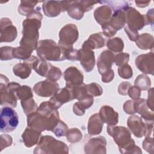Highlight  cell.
<instances>
[{"instance_id":"obj_50","label":"cell","mask_w":154,"mask_h":154,"mask_svg":"<svg viewBox=\"0 0 154 154\" xmlns=\"http://www.w3.org/2000/svg\"><path fill=\"white\" fill-rule=\"evenodd\" d=\"M124 30L126 32V33L127 34L129 39L132 42H135L136 40L137 39L138 37L139 36L138 32L137 30L132 29V28L128 27L127 25L125 27Z\"/></svg>"},{"instance_id":"obj_3","label":"cell","mask_w":154,"mask_h":154,"mask_svg":"<svg viewBox=\"0 0 154 154\" xmlns=\"http://www.w3.org/2000/svg\"><path fill=\"white\" fill-rule=\"evenodd\" d=\"M69 152L67 145L52 136H42L34 149V154H67Z\"/></svg>"},{"instance_id":"obj_21","label":"cell","mask_w":154,"mask_h":154,"mask_svg":"<svg viewBox=\"0 0 154 154\" xmlns=\"http://www.w3.org/2000/svg\"><path fill=\"white\" fill-rule=\"evenodd\" d=\"M42 136L41 132L28 126L25 129L21 137L24 145L27 147H31L37 144Z\"/></svg>"},{"instance_id":"obj_38","label":"cell","mask_w":154,"mask_h":154,"mask_svg":"<svg viewBox=\"0 0 154 154\" xmlns=\"http://www.w3.org/2000/svg\"><path fill=\"white\" fill-rule=\"evenodd\" d=\"M68 129L69 128L67 125L64 122L60 120L52 129V132H54L57 137H61L66 136V132H67Z\"/></svg>"},{"instance_id":"obj_35","label":"cell","mask_w":154,"mask_h":154,"mask_svg":"<svg viewBox=\"0 0 154 154\" xmlns=\"http://www.w3.org/2000/svg\"><path fill=\"white\" fill-rule=\"evenodd\" d=\"M23 112L26 115L35 112L38 109V105L32 97L20 101Z\"/></svg>"},{"instance_id":"obj_51","label":"cell","mask_w":154,"mask_h":154,"mask_svg":"<svg viewBox=\"0 0 154 154\" xmlns=\"http://www.w3.org/2000/svg\"><path fill=\"white\" fill-rule=\"evenodd\" d=\"M131 86V84L128 81L122 82L118 87V92L120 94L123 96H126L128 94V91L129 88Z\"/></svg>"},{"instance_id":"obj_52","label":"cell","mask_w":154,"mask_h":154,"mask_svg":"<svg viewBox=\"0 0 154 154\" xmlns=\"http://www.w3.org/2000/svg\"><path fill=\"white\" fill-rule=\"evenodd\" d=\"M80 3L84 12H87L92 9L94 4H97V2L94 1H80Z\"/></svg>"},{"instance_id":"obj_40","label":"cell","mask_w":154,"mask_h":154,"mask_svg":"<svg viewBox=\"0 0 154 154\" xmlns=\"http://www.w3.org/2000/svg\"><path fill=\"white\" fill-rule=\"evenodd\" d=\"M61 76L62 72L61 69L57 67L52 65L46 75V78L50 80L57 81L61 78Z\"/></svg>"},{"instance_id":"obj_26","label":"cell","mask_w":154,"mask_h":154,"mask_svg":"<svg viewBox=\"0 0 154 154\" xmlns=\"http://www.w3.org/2000/svg\"><path fill=\"white\" fill-rule=\"evenodd\" d=\"M108 23L117 31L122 29L126 24V17L123 10L117 9L114 10Z\"/></svg>"},{"instance_id":"obj_30","label":"cell","mask_w":154,"mask_h":154,"mask_svg":"<svg viewBox=\"0 0 154 154\" xmlns=\"http://www.w3.org/2000/svg\"><path fill=\"white\" fill-rule=\"evenodd\" d=\"M39 2L37 1H21L18 7V12L20 14L27 16L32 11L34 7Z\"/></svg>"},{"instance_id":"obj_45","label":"cell","mask_w":154,"mask_h":154,"mask_svg":"<svg viewBox=\"0 0 154 154\" xmlns=\"http://www.w3.org/2000/svg\"><path fill=\"white\" fill-rule=\"evenodd\" d=\"M102 28L103 34L107 37H111L114 36L117 31L108 22L102 25Z\"/></svg>"},{"instance_id":"obj_12","label":"cell","mask_w":154,"mask_h":154,"mask_svg":"<svg viewBox=\"0 0 154 154\" xmlns=\"http://www.w3.org/2000/svg\"><path fill=\"white\" fill-rule=\"evenodd\" d=\"M0 42H11L17 35L16 27L13 25L11 20L7 17H3L0 22Z\"/></svg>"},{"instance_id":"obj_36","label":"cell","mask_w":154,"mask_h":154,"mask_svg":"<svg viewBox=\"0 0 154 154\" xmlns=\"http://www.w3.org/2000/svg\"><path fill=\"white\" fill-rule=\"evenodd\" d=\"M67 140L70 143H76L81 141L82 138L81 131L76 128L68 129L66 134Z\"/></svg>"},{"instance_id":"obj_18","label":"cell","mask_w":154,"mask_h":154,"mask_svg":"<svg viewBox=\"0 0 154 154\" xmlns=\"http://www.w3.org/2000/svg\"><path fill=\"white\" fill-rule=\"evenodd\" d=\"M78 51V58L86 72H91L96 64L94 52L90 49L81 48Z\"/></svg>"},{"instance_id":"obj_7","label":"cell","mask_w":154,"mask_h":154,"mask_svg":"<svg viewBox=\"0 0 154 154\" xmlns=\"http://www.w3.org/2000/svg\"><path fill=\"white\" fill-rule=\"evenodd\" d=\"M127 125L129 130L137 138L150 137L153 128V123H145L141 117L134 114L128 118Z\"/></svg>"},{"instance_id":"obj_14","label":"cell","mask_w":154,"mask_h":154,"mask_svg":"<svg viewBox=\"0 0 154 154\" xmlns=\"http://www.w3.org/2000/svg\"><path fill=\"white\" fill-rule=\"evenodd\" d=\"M106 140L102 136H98L90 139L84 146V151L87 154L106 153Z\"/></svg>"},{"instance_id":"obj_17","label":"cell","mask_w":154,"mask_h":154,"mask_svg":"<svg viewBox=\"0 0 154 154\" xmlns=\"http://www.w3.org/2000/svg\"><path fill=\"white\" fill-rule=\"evenodd\" d=\"M75 99L73 91L67 87L59 90L57 94L52 96L49 102L56 108H60L63 104Z\"/></svg>"},{"instance_id":"obj_53","label":"cell","mask_w":154,"mask_h":154,"mask_svg":"<svg viewBox=\"0 0 154 154\" xmlns=\"http://www.w3.org/2000/svg\"><path fill=\"white\" fill-rule=\"evenodd\" d=\"M114 77V71L111 69L107 72L102 75V81L104 83H109L112 81Z\"/></svg>"},{"instance_id":"obj_44","label":"cell","mask_w":154,"mask_h":154,"mask_svg":"<svg viewBox=\"0 0 154 154\" xmlns=\"http://www.w3.org/2000/svg\"><path fill=\"white\" fill-rule=\"evenodd\" d=\"M13 143L12 137L7 134H2L0 137V144H1V151L4 148L10 146Z\"/></svg>"},{"instance_id":"obj_41","label":"cell","mask_w":154,"mask_h":154,"mask_svg":"<svg viewBox=\"0 0 154 154\" xmlns=\"http://www.w3.org/2000/svg\"><path fill=\"white\" fill-rule=\"evenodd\" d=\"M87 91L89 94L93 96H99L103 93V89L101 86L96 82H92L87 85Z\"/></svg>"},{"instance_id":"obj_37","label":"cell","mask_w":154,"mask_h":154,"mask_svg":"<svg viewBox=\"0 0 154 154\" xmlns=\"http://www.w3.org/2000/svg\"><path fill=\"white\" fill-rule=\"evenodd\" d=\"M18 99L20 100L28 99L33 97V94L31 87L28 85H20L16 91Z\"/></svg>"},{"instance_id":"obj_1","label":"cell","mask_w":154,"mask_h":154,"mask_svg":"<svg viewBox=\"0 0 154 154\" xmlns=\"http://www.w3.org/2000/svg\"><path fill=\"white\" fill-rule=\"evenodd\" d=\"M43 16L40 8L37 7L34 9L22 22V37L20 41V46L31 51L36 49L39 38L38 29L42 25Z\"/></svg>"},{"instance_id":"obj_6","label":"cell","mask_w":154,"mask_h":154,"mask_svg":"<svg viewBox=\"0 0 154 154\" xmlns=\"http://www.w3.org/2000/svg\"><path fill=\"white\" fill-rule=\"evenodd\" d=\"M106 131L109 135L113 138L114 142L117 144L120 152L130 144L135 143L134 139L131 138L130 131L124 126L108 125Z\"/></svg>"},{"instance_id":"obj_4","label":"cell","mask_w":154,"mask_h":154,"mask_svg":"<svg viewBox=\"0 0 154 154\" xmlns=\"http://www.w3.org/2000/svg\"><path fill=\"white\" fill-rule=\"evenodd\" d=\"M20 85L16 82H10L5 75L0 76L1 105L15 108L17 105L16 91Z\"/></svg>"},{"instance_id":"obj_43","label":"cell","mask_w":154,"mask_h":154,"mask_svg":"<svg viewBox=\"0 0 154 154\" xmlns=\"http://www.w3.org/2000/svg\"><path fill=\"white\" fill-rule=\"evenodd\" d=\"M14 48L11 46H3L0 49V58L1 60H9L14 58L13 51Z\"/></svg>"},{"instance_id":"obj_29","label":"cell","mask_w":154,"mask_h":154,"mask_svg":"<svg viewBox=\"0 0 154 154\" xmlns=\"http://www.w3.org/2000/svg\"><path fill=\"white\" fill-rule=\"evenodd\" d=\"M32 69L26 63H19L13 66L14 74L21 79H26L31 73Z\"/></svg>"},{"instance_id":"obj_48","label":"cell","mask_w":154,"mask_h":154,"mask_svg":"<svg viewBox=\"0 0 154 154\" xmlns=\"http://www.w3.org/2000/svg\"><path fill=\"white\" fill-rule=\"evenodd\" d=\"M121 153H142V151L141 149L135 145V143L132 144L126 147L124 150H123Z\"/></svg>"},{"instance_id":"obj_24","label":"cell","mask_w":154,"mask_h":154,"mask_svg":"<svg viewBox=\"0 0 154 154\" xmlns=\"http://www.w3.org/2000/svg\"><path fill=\"white\" fill-rule=\"evenodd\" d=\"M102 34L98 32L90 35L88 38L84 42L82 48L93 50L103 47L105 45V39Z\"/></svg>"},{"instance_id":"obj_28","label":"cell","mask_w":154,"mask_h":154,"mask_svg":"<svg viewBox=\"0 0 154 154\" xmlns=\"http://www.w3.org/2000/svg\"><path fill=\"white\" fill-rule=\"evenodd\" d=\"M135 42L137 46L141 49H151L153 47V37L149 33H143L139 35Z\"/></svg>"},{"instance_id":"obj_23","label":"cell","mask_w":154,"mask_h":154,"mask_svg":"<svg viewBox=\"0 0 154 154\" xmlns=\"http://www.w3.org/2000/svg\"><path fill=\"white\" fill-rule=\"evenodd\" d=\"M112 14V8L108 5L105 4L97 7L94 11V19L100 25L108 22L111 18Z\"/></svg>"},{"instance_id":"obj_13","label":"cell","mask_w":154,"mask_h":154,"mask_svg":"<svg viewBox=\"0 0 154 154\" xmlns=\"http://www.w3.org/2000/svg\"><path fill=\"white\" fill-rule=\"evenodd\" d=\"M138 70L144 74L153 75L154 72V55L153 52L138 55L135 61Z\"/></svg>"},{"instance_id":"obj_19","label":"cell","mask_w":154,"mask_h":154,"mask_svg":"<svg viewBox=\"0 0 154 154\" xmlns=\"http://www.w3.org/2000/svg\"><path fill=\"white\" fill-rule=\"evenodd\" d=\"M114 58V54L109 50L103 51L100 54L97 60V66L101 75L111 69Z\"/></svg>"},{"instance_id":"obj_57","label":"cell","mask_w":154,"mask_h":154,"mask_svg":"<svg viewBox=\"0 0 154 154\" xmlns=\"http://www.w3.org/2000/svg\"><path fill=\"white\" fill-rule=\"evenodd\" d=\"M150 2V1H135V4H136L137 6L138 7H141V8L147 7Z\"/></svg>"},{"instance_id":"obj_49","label":"cell","mask_w":154,"mask_h":154,"mask_svg":"<svg viewBox=\"0 0 154 154\" xmlns=\"http://www.w3.org/2000/svg\"><path fill=\"white\" fill-rule=\"evenodd\" d=\"M124 111L128 114H135V112L134 110V100H128L125 102L123 104Z\"/></svg>"},{"instance_id":"obj_34","label":"cell","mask_w":154,"mask_h":154,"mask_svg":"<svg viewBox=\"0 0 154 154\" xmlns=\"http://www.w3.org/2000/svg\"><path fill=\"white\" fill-rule=\"evenodd\" d=\"M32 52V51L23 46H20L14 48L13 51V55L14 58L25 60L31 56V55Z\"/></svg>"},{"instance_id":"obj_22","label":"cell","mask_w":154,"mask_h":154,"mask_svg":"<svg viewBox=\"0 0 154 154\" xmlns=\"http://www.w3.org/2000/svg\"><path fill=\"white\" fill-rule=\"evenodd\" d=\"M42 8L45 15L49 17H56L63 11L61 1H45Z\"/></svg>"},{"instance_id":"obj_47","label":"cell","mask_w":154,"mask_h":154,"mask_svg":"<svg viewBox=\"0 0 154 154\" xmlns=\"http://www.w3.org/2000/svg\"><path fill=\"white\" fill-rule=\"evenodd\" d=\"M128 94L132 99H137L141 96V90L137 86H131L128 91Z\"/></svg>"},{"instance_id":"obj_33","label":"cell","mask_w":154,"mask_h":154,"mask_svg":"<svg viewBox=\"0 0 154 154\" xmlns=\"http://www.w3.org/2000/svg\"><path fill=\"white\" fill-rule=\"evenodd\" d=\"M134 85L138 87L141 90H149L151 86V81L147 75L141 74L135 79Z\"/></svg>"},{"instance_id":"obj_42","label":"cell","mask_w":154,"mask_h":154,"mask_svg":"<svg viewBox=\"0 0 154 154\" xmlns=\"http://www.w3.org/2000/svg\"><path fill=\"white\" fill-rule=\"evenodd\" d=\"M129 60V55L126 52H119L114 55V63L117 66H120L128 64Z\"/></svg>"},{"instance_id":"obj_56","label":"cell","mask_w":154,"mask_h":154,"mask_svg":"<svg viewBox=\"0 0 154 154\" xmlns=\"http://www.w3.org/2000/svg\"><path fill=\"white\" fill-rule=\"evenodd\" d=\"M147 25H153V9L152 8L149 10L145 15Z\"/></svg>"},{"instance_id":"obj_39","label":"cell","mask_w":154,"mask_h":154,"mask_svg":"<svg viewBox=\"0 0 154 154\" xmlns=\"http://www.w3.org/2000/svg\"><path fill=\"white\" fill-rule=\"evenodd\" d=\"M118 73L119 75L123 79H130L133 75L132 67L128 64L119 66L118 68Z\"/></svg>"},{"instance_id":"obj_15","label":"cell","mask_w":154,"mask_h":154,"mask_svg":"<svg viewBox=\"0 0 154 154\" xmlns=\"http://www.w3.org/2000/svg\"><path fill=\"white\" fill-rule=\"evenodd\" d=\"M134 103L135 112L141 115L140 117L142 120L147 123H153V111L152 110L150 111V109L147 105L146 100L141 98L134 99Z\"/></svg>"},{"instance_id":"obj_9","label":"cell","mask_w":154,"mask_h":154,"mask_svg":"<svg viewBox=\"0 0 154 154\" xmlns=\"http://www.w3.org/2000/svg\"><path fill=\"white\" fill-rule=\"evenodd\" d=\"M126 17L127 26L135 30H141L147 25L144 14H141L135 8L126 6L123 8Z\"/></svg>"},{"instance_id":"obj_8","label":"cell","mask_w":154,"mask_h":154,"mask_svg":"<svg viewBox=\"0 0 154 154\" xmlns=\"http://www.w3.org/2000/svg\"><path fill=\"white\" fill-rule=\"evenodd\" d=\"M19 123V117L16 112L10 106H4L1 109L0 131L8 133L13 131Z\"/></svg>"},{"instance_id":"obj_55","label":"cell","mask_w":154,"mask_h":154,"mask_svg":"<svg viewBox=\"0 0 154 154\" xmlns=\"http://www.w3.org/2000/svg\"><path fill=\"white\" fill-rule=\"evenodd\" d=\"M153 88H151L148 91V99L146 100L147 105L149 108L153 111Z\"/></svg>"},{"instance_id":"obj_32","label":"cell","mask_w":154,"mask_h":154,"mask_svg":"<svg viewBox=\"0 0 154 154\" xmlns=\"http://www.w3.org/2000/svg\"><path fill=\"white\" fill-rule=\"evenodd\" d=\"M71 89L73 91L75 99H78V101L81 100L90 96V94H89L87 91V85L84 82L80 85L73 87Z\"/></svg>"},{"instance_id":"obj_10","label":"cell","mask_w":154,"mask_h":154,"mask_svg":"<svg viewBox=\"0 0 154 154\" xmlns=\"http://www.w3.org/2000/svg\"><path fill=\"white\" fill-rule=\"evenodd\" d=\"M78 37L77 26L73 23L67 24L60 31L58 45L61 47H73V44L78 40Z\"/></svg>"},{"instance_id":"obj_16","label":"cell","mask_w":154,"mask_h":154,"mask_svg":"<svg viewBox=\"0 0 154 154\" xmlns=\"http://www.w3.org/2000/svg\"><path fill=\"white\" fill-rule=\"evenodd\" d=\"M64 78L66 82V87L72 88L83 83L84 75L76 67H69L64 72Z\"/></svg>"},{"instance_id":"obj_11","label":"cell","mask_w":154,"mask_h":154,"mask_svg":"<svg viewBox=\"0 0 154 154\" xmlns=\"http://www.w3.org/2000/svg\"><path fill=\"white\" fill-rule=\"evenodd\" d=\"M59 85L56 81L46 79L36 83L33 87L34 92L38 96L48 97L54 96L59 91Z\"/></svg>"},{"instance_id":"obj_27","label":"cell","mask_w":154,"mask_h":154,"mask_svg":"<svg viewBox=\"0 0 154 154\" xmlns=\"http://www.w3.org/2000/svg\"><path fill=\"white\" fill-rule=\"evenodd\" d=\"M66 11L69 16L75 20H81L83 17L84 13H85L80 3V1H68Z\"/></svg>"},{"instance_id":"obj_2","label":"cell","mask_w":154,"mask_h":154,"mask_svg":"<svg viewBox=\"0 0 154 154\" xmlns=\"http://www.w3.org/2000/svg\"><path fill=\"white\" fill-rule=\"evenodd\" d=\"M60 120L58 111L52 114H45L36 111L27 116V125L41 132L46 130L52 131Z\"/></svg>"},{"instance_id":"obj_31","label":"cell","mask_w":154,"mask_h":154,"mask_svg":"<svg viewBox=\"0 0 154 154\" xmlns=\"http://www.w3.org/2000/svg\"><path fill=\"white\" fill-rule=\"evenodd\" d=\"M106 46L111 52L119 53L123 50L124 43L121 38L117 37L109 39L106 43Z\"/></svg>"},{"instance_id":"obj_46","label":"cell","mask_w":154,"mask_h":154,"mask_svg":"<svg viewBox=\"0 0 154 154\" xmlns=\"http://www.w3.org/2000/svg\"><path fill=\"white\" fill-rule=\"evenodd\" d=\"M143 147L147 152L153 154L154 150L153 139L152 137H146L143 141Z\"/></svg>"},{"instance_id":"obj_54","label":"cell","mask_w":154,"mask_h":154,"mask_svg":"<svg viewBox=\"0 0 154 154\" xmlns=\"http://www.w3.org/2000/svg\"><path fill=\"white\" fill-rule=\"evenodd\" d=\"M73 111L76 115L78 116H82L85 114V109L78 102L73 105Z\"/></svg>"},{"instance_id":"obj_20","label":"cell","mask_w":154,"mask_h":154,"mask_svg":"<svg viewBox=\"0 0 154 154\" xmlns=\"http://www.w3.org/2000/svg\"><path fill=\"white\" fill-rule=\"evenodd\" d=\"M99 114L103 122L108 125H116L119 122V113L109 105L102 106Z\"/></svg>"},{"instance_id":"obj_5","label":"cell","mask_w":154,"mask_h":154,"mask_svg":"<svg viewBox=\"0 0 154 154\" xmlns=\"http://www.w3.org/2000/svg\"><path fill=\"white\" fill-rule=\"evenodd\" d=\"M38 57L45 61H63L61 49L57 43L51 39L41 40L36 48Z\"/></svg>"},{"instance_id":"obj_25","label":"cell","mask_w":154,"mask_h":154,"mask_svg":"<svg viewBox=\"0 0 154 154\" xmlns=\"http://www.w3.org/2000/svg\"><path fill=\"white\" fill-rule=\"evenodd\" d=\"M103 122L101 120L99 113L93 114L88 122L87 130L90 135H99L102 131Z\"/></svg>"}]
</instances>
